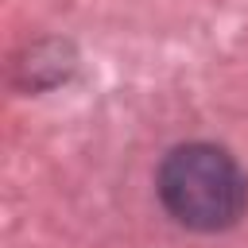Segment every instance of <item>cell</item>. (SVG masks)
<instances>
[{"label": "cell", "instance_id": "6da1fadb", "mask_svg": "<svg viewBox=\"0 0 248 248\" xmlns=\"http://www.w3.org/2000/svg\"><path fill=\"white\" fill-rule=\"evenodd\" d=\"M159 194L163 205L186 229L217 232L229 229L248 202V182L240 167L209 143L174 147L159 167Z\"/></svg>", "mask_w": 248, "mask_h": 248}]
</instances>
